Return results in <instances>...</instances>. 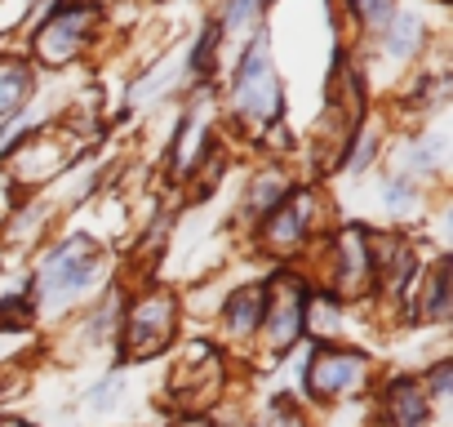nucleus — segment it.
I'll use <instances>...</instances> for the list:
<instances>
[{"mask_svg": "<svg viewBox=\"0 0 453 427\" xmlns=\"http://www.w3.org/2000/svg\"><path fill=\"white\" fill-rule=\"evenodd\" d=\"M232 112L250 129H267L285 116V85L276 72V54L267 32H254L232 72Z\"/></svg>", "mask_w": 453, "mask_h": 427, "instance_id": "1", "label": "nucleus"}, {"mask_svg": "<svg viewBox=\"0 0 453 427\" xmlns=\"http://www.w3.org/2000/svg\"><path fill=\"white\" fill-rule=\"evenodd\" d=\"M98 27H103V5H94V0H63L36 27L27 58L36 67H67L81 54H89V45L98 41Z\"/></svg>", "mask_w": 453, "mask_h": 427, "instance_id": "2", "label": "nucleus"}, {"mask_svg": "<svg viewBox=\"0 0 453 427\" xmlns=\"http://www.w3.org/2000/svg\"><path fill=\"white\" fill-rule=\"evenodd\" d=\"M103 259H107L103 245L89 237H72V241L54 245L32 281V299L36 303H67V299L85 294L94 285V276L103 272Z\"/></svg>", "mask_w": 453, "mask_h": 427, "instance_id": "3", "label": "nucleus"}, {"mask_svg": "<svg viewBox=\"0 0 453 427\" xmlns=\"http://www.w3.org/2000/svg\"><path fill=\"white\" fill-rule=\"evenodd\" d=\"M178 330V299L169 290L138 294L120 316V361H147L169 347Z\"/></svg>", "mask_w": 453, "mask_h": 427, "instance_id": "4", "label": "nucleus"}, {"mask_svg": "<svg viewBox=\"0 0 453 427\" xmlns=\"http://www.w3.org/2000/svg\"><path fill=\"white\" fill-rule=\"evenodd\" d=\"M320 191H311V187H294L267 219H258V237H263V245H267V254H280V259H289V254H298L307 241H311V232H316V219H320Z\"/></svg>", "mask_w": 453, "mask_h": 427, "instance_id": "5", "label": "nucleus"}, {"mask_svg": "<svg viewBox=\"0 0 453 427\" xmlns=\"http://www.w3.org/2000/svg\"><path fill=\"white\" fill-rule=\"evenodd\" d=\"M369 383V356L351 352V347H334L325 343L311 365H307V396L316 400H338V396H356Z\"/></svg>", "mask_w": 453, "mask_h": 427, "instance_id": "6", "label": "nucleus"}, {"mask_svg": "<svg viewBox=\"0 0 453 427\" xmlns=\"http://www.w3.org/2000/svg\"><path fill=\"white\" fill-rule=\"evenodd\" d=\"M373 290V232L351 223L334 241V294L360 299Z\"/></svg>", "mask_w": 453, "mask_h": 427, "instance_id": "7", "label": "nucleus"}, {"mask_svg": "<svg viewBox=\"0 0 453 427\" xmlns=\"http://www.w3.org/2000/svg\"><path fill=\"white\" fill-rule=\"evenodd\" d=\"M307 290L298 276H280L267 285V312H263V330L267 334V347L272 352H289L298 338H303V303H307Z\"/></svg>", "mask_w": 453, "mask_h": 427, "instance_id": "8", "label": "nucleus"}, {"mask_svg": "<svg viewBox=\"0 0 453 427\" xmlns=\"http://www.w3.org/2000/svg\"><path fill=\"white\" fill-rule=\"evenodd\" d=\"M204 151H209V112L196 98L182 112V120H178V129L169 138V169L178 178H187V174H196V165H204Z\"/></svg>", "mask_w": 453, "mask_h": 427, "instance_id": "9", "label": "nucleus"}, {"mask_svg": "<svg viewBox=\"0 0 453 427\" xmlns=\"http://www.w3.org/2000/svg\"><path fill=\"white\" fill-rule=\"evenodd\" d=\"M36 89V63L27 54H0V125L14 120Z\"/></svg>", "mask_w": 453, "mask_h": 427, "instance_id": "10", "label": "nucleus"}, {"mask_svg": "<svg viewBox=\"0 0 453 427\" xmlns=\"http://www.w3.org/2000/svg\"><path fill=\"white\" fill-rule=\"evenodd\" d=\"M382 414H387V427H426L431 405H426L422 383L418 378H395L382 396Z\"/></svg>", "mask_w": 453, "mask_h": 427, "instance_id": "11", "label": "nucleus"}, {"mask_svg": "<svg viewBox=\"0 0 453 427\" xmlns=\"http://www.w3.org/2000/svg\"><path fill=\"white\" fill-rule=\"evenodd\" d=\"M263 312H267V285H241L232 299H226V312H222V325L232 338H254L263 330Z\"/></svg>", "mask_w": 453, "mask_h": 427, "instance_id": "12", "label": "nucleus"}, {"mask_svg": "<svg viewBox=\"0 0 453 427\" xmlns=\"http://www.w3.org/2000/svg\"><path fill=\"white\" fill-rule=\"evenodd\" d=\"M289 191H294V182H289L285 169H263V174H254V182H250V191H245V214L258 223V219H267V214H272Z\"/></svg>", "mask_w": 453, "mask_h": 427, "instance_id": "13", "label": "nucleus"}, {"mask_svg": "<svg viewBox=\"0 0 453 427\" xmlns=\"http://www.w3.org/2000/svg\"><path fill=\"white\" fill-rule=\"evenodd\" d=\"M382 50H387L395 63L418 58V54H422V19H418V14H400V10H395V19L382 27Z\"/></svg>", "mask_w": 453, "mask_h": 427, "instance_id": "14", "label": "nucleus"}, {"mask_svg": "<svg viewBox=\"0 0 453 427\" xmlns=\"http://www.w3.org/2000/svg\"><path fill=\"white\" fill-rule=\"evenodd\" d=\"M449 259H440L435 263V272L426 276V299L418 303V312L426 316V321H444L449 316Z\"/></svg>", "mask_w": 453, "mask_h": 427, "instance_id": "15", "label": "nucleus"}, {"mask_svg": "<svg viewBox=\"0 0 453 427\" xmlns=\"http://www.w3.org/2000/svg\"><path fill=\"white\" fill-rule=\"evenodd\" d=\"M347 10L369 36H382V27L395 19V0H347Z\"/></svg>", "mask_w": 453, "mask_h": 427, "instance_id": "16", "label": "nucleus"}, {"mask_svg": "<svg viewBox=\"0 0 453 427\" xmlns=\"http://www.w3.org/2000/svg\"><path fill=\"white\" fill-rule=\"evenodd\" d=\"M32 10H36V0H0V41L14 36V32L27 23Z\"/></svg>", "mask_w": 453, "mask_h": 427, "instance_id": "17", "label": "nucleus"}, {"mask_svg": "<svg viewBox=\"0 0 453 427\" xmlns=\"http://www.w3.org/2000/svg\"><path fill=\"white\" fill-rule=\"evenodd\" d=\"M449 378H453V365L440 361V365L431 369V378L422 383V392H426V396H449Z\"/></svg>", "mask_w": 453, "mask_h": 427, "instance_id": "18", "label": "nucleus"}, {"mask_svg": "<svg viewBox=\"0 0 453 427\" xmlns=\"http://www.w3.org/2000/svg\"><path fill=\"white\" fill-rule=\"evenodd\" d=\"M0 427H32V423H19V418H5V423H0Z\"/></svg>", "mask_w": 453, "mask_h": 427, "instance_id": "19", "label": "nucleus"}]
</instances>
